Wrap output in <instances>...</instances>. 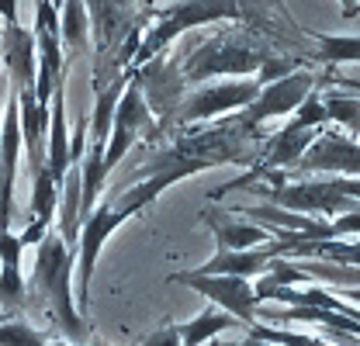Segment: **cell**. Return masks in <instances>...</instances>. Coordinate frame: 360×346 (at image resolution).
Returning <instances> with one entry per match:
<instances>
[{
    "label": "cell",
    "mask_w": 360,
    "mask_h": 346,
    "mask_svg": "<svg viewBox=\"0 0 360 346\" xmlns=\"http://www.w3.org/2000/svg\"><path fill=\"white\" fill-rule=\"evenodd\" d=\"M73 246H66L52 229L42 236L39 243V253H35V270H32V288L42 295L66 343L80 346L87 340V322L77 308V298H73Z\"/></svg>",
    "instance_id": "6da1fadb"
},
{
    "label": "cell",
    "mask_w": 360,
    "mask_h": 346,
    "mask_svg": "<svg viewBox=\"0 0 360 346\" xmlns=\"http://www.w3.org/2000/svg\"><path fill=\"white\" fill-rule=\"evenodd\" d=\"M270 49L257 45L253 39H246L243 32H232V35H212L208 42L194 45L180 66V77L184 84H205V80H215V77H257V70L267 63Z\"/></svg>",
    "instance_id": "7a4b0ae2"
},
{
    "label": "cell",
    "mask_w": 360,
    "mask_h": 346,
    "mask_svg": "<svg viewBox=\"0 0 360 346\" xmlns=\"http://www.w3.org/2000/svg\"><path fill=\"white\" fill-rule=\"evenodd\" d=\"M246 11H250V0H180L174 7L160 11L156 25L142 35V42H135V66H142L146 59L163 52L184 32H191L198 25H215V21H229V18H243Z\"/></svg>",
    "instance_id": "3957f363"
},
{
    "label": "cell",
    "mask_w": 360,
    "mask_h": 346,
    "mask_svg": "<svg viewBox=\"0 0 360 346\" xmlns=\"http://www.w3.org/2000/svg\"><path fill=\"white\" fill-rule=\"evenodd\" d=\"M264 191L267 205L298 212V215H315V218H329V215H343L354 212L360 198V184L357 177H329V180H281L270 187H257V194Z\"/></svg>",
    "instance_id": "277c9868"
},
{
    "label": "cell",
    "mask_w": 360,
    "mask_h": 346,
    "mask_svg": "<svg viewBox=\"0 0 360 346\" xmlns=\"http://www.w3.org/2000/svg\"><path fill=\"white\" fill-rule=\"evenodd\" d=\"M156 129H160V125H156L153 111H149L146 101H142L139 80H135V73H129V84H125L122 97H118V104H115L111 132H108V142H104V153H101V173H104V180H108L111 170L129 156V149H132L146 132L153 135Z\"/></svg>",
    "instance_id": "5b68a950"
},
{
    "label": "cell",
    "mask_w": 360,
    "mask_h": 346,
    "mask_svg": "<svg viewBox=\"0 0 360 346\" xmlns=\"http://www.w3.org/2000/svg\"><path fill=\"white\" fill-rule=\"evenodd\" d=\"M167 284H184L191 291H198L201 298L222 308L225 315H232L243 329H250L260 312V302H257V291H253V281L246 277H232V274H194V270H177L167 277Z\"/></svg>",
    "instance_id": "8992f818"
},
{
    "label": "cell",
    "mask_w": 360,
    "mask_h": 346,
    "mask_svg": "<svg viewBox=\"0 0 360 346\" xmlns=\"http://www.w3.org/2000/svg\"><path fill=\"white\" fill-rule=\"evenodd\" d=\"M257 90H260L257 77L201 84L194 94L180 97L170 125H198V122H212V118H222V115H236V111H243L257 97Z\"/></svg>",
    "instance_id": "52a82bcc"
},
{
    "label": "cell",
    "mask_w": 360,
    "mask_h": 346,
    "mask_svg": "<svg viewBox=\"0 0 360 346\" xmlns=\"http://www.w3.org/2000/svg\"><path fill=\"white\" fill-rule=\"evenodd\" d=\"M315 86H322V80L315 77L312 70H291V73H284V77H277V80L260 86L257 97L243 111H236V122L260 132V125L270 122V118H288Z\"/></svg>",
    "instance_id": "ba28073f"
},
{
    "label": "cell",
    "mask_w": 360,
    "mask_h": 346,
    "mask_svg": "<svg viewBox=\"0 0 360 346\" xmlns=\"http://www.w3.org/2000/svg\"><path fill=\"white\" fill-rule=\"evenodd\" d=\"M302 173H333V177H357L360 149L354 135H343L336 129H319L302 160L295 163Z\"/></svg>",
    "instance_id": "9c48e42d"
},
{
    "label": "cell",
    "mask_w": 360,
    "mask_h": 346,
    "mask_svg": "<svg viewBox=\"0 0 360 346\" xmlns=\"http://www.w3.org/2000/svg\"><path fill=\"white\" fill-rule=\"evenodd\" d=\"M45 170L59 187L70 170V132H66V80L56 84L49 97V129H45Z\"/></svg>",
    "instance_id": "30bf717a"
},
{
    "label": "cell",
    "mask_w": 360,
    "mask_h": 346,
    "mask_svg": "<svg viewBox=\"0 0 360 346\" xmlns=\"http://www.w3.org/2000/svg\"><path fill=\"white\" fill-rule=\"evenodd\" d=\"M0 59L18 90L35 86V35L21 28V21H7L0 28Z\"/></svg>",
    "instance_id": "8fae6325"
},
{
    "label": "cell",
    "mask_w": 360,
    "mask_h": 346,
    "mask_svg": "<svg viewBox=\"0 0 360 346\" xmlns=\"http://www.w3.org/2000/svg\"><path fill=\"white\" fill-rule=\"evenodd\" d=\"M274 257H281L277 239H267L264 246H250V250H215V257L194 267V274H232V277L253 281L257 274H264V267Z\"/></svg>",
    "instance_id": "7c38bea8"
},
{
    "label": "cell",
    "mask_w": 360,
    "mask_h": 346,
    "mask_svg": "<svg viewBox=\"0 0 360 346\" xmlns=\"http://www.w3.org/2000/svg\"><path fill=\"white\" fill-rule=\"evenodd\" d=\"M201 222L212 229L219 250H250V246H264L270 239V232L264 225L246 222V218H236L232 212H219V208H205Z\"/></svg>",
    "instance_id": "4fadbf2b"
},
{
    "label": "cell",
    "mask_w": 360,
    "mask_h": 346,
    "mask_svg": "<svg viewBox=\"0 0 360 346\" xmlns=\"http://www.w3.org/2000/svg\"><path fill=\"white\" fill-rule=\"evenodd\" d=\"M21 239L11 232V225H0V308L18 312L25 305V274H21Z\"/></svg>",
    "instance_id": "5bb4252c"
},
{
    "label": "cell",
    "mask_w": 360,
    "mask_h": 346,
    "mask_svg": "<svg viewBox=\"0 0 360 346\" xmlns=\"http://www.w3.org/2000/svg\"><path fill=\"white\" fill-rule=\"evenodd\" d=\"M257 319H267V322H277V326H291V322L326 326L340 340L347 336L350 346H357V333H360V319L340 315V312H326V308H295V305H288V308H274V312H257Z\"/></svg>",
    "instance_id": "9a60e30c"
},
{
    "label": "cell",
    "mask_w": 360,
    "mask_h": 346,
    "mask_svg": "<svg viewBox=\"0 0 360 346\" xmlns=\"http://www.w3.org/2000/svg\"><path fill=\"white\" fill-rule=\"evenodd\" d=\"M239 322L232 319V315H225L222 308H205L201 315H194L191 322H184L177 326V336H180V346H205L212 343L215 336H222L225 329H236Z\"/></svg>",
    "instance_id": "2e32d148"
},
{
    "label": "cell",
    "mask_w": 360,
    "mask_h": 346,
    "mask_svg": "<svg viewBox=\"0 0 360 346\" xmlns=\"http://www.w3.org/2000/svg\"><path fill=\"white\" fill-rule=\"evenodd\" d=\"M322 108H326V122L329 125H343L347 135L357 139L360 129V101H357V90H329L322 94Z\"/></svg>",
    "instance_id": "e0dca14e"
},
{
    "label": "cell",
    "mask_w": 360,
    "mask_h": 346,
    "mask_svg": "<svg viewBox=\"0 0 360 346\" xmlns=\"http://www.w3.org/2000/svg\"><path fill=\"white\" fill-rule=\"evenodd\" d=\"M90 32V18L84 0H63L59 7V42H66L70 49H84Z\"/></svg>",
    "instance_id": "ac0fdd59"
},
{
    "label": "cell",
    "mask_w": 360,
    "mask_h": 346,
    "mask_svg": "<svg viewBox=\"0 0 360 346\" xmlns=\"http://www.w3.org/2000/svg\"><path fill=\"white\" fill-rule=\"evenodd\" d=\"M315 59L326 66H343L360 59L357 35H315Z\"/></svg>",
    "instance_id": "d6986e66"
},
{
    "label": "cell",
    "mask_w": 360,
    "mask_h": 346,
    "mask_svg": "<svg viewBox=\"0 0 360 346\" xmlns=\"http://www.w3.org/2000/svg\"><path fill=\"white\" fill-rule=\"evenodd\" d=\"M56 198H59V187L52 184L49 170L45 167L32 170V218L52 225V218H56Z\"/></svg>",
    "instance_id": "ffe728a7"
},
{
    "label": "cell",
    "mask_w": 360,
    "mask_h": 346,
    "mask_svg": "<svg viewBox=\"0 0 360 346\" xmlns=\"http://www.w3.org/2000/svg\"><path fill=\"white\" fill-rule=\"evenodd\" d=\"M49 343V336H45V329H35L32 322H25V319H4L0 322V346H45Z\"/></svg>",
    "instance_id": "44dd1931"
},
{
    "label": "cell",
    "mask_w": 360,
    "mask_h": 346,
    "mask_svg": "<svg viewBox=\"0 0 360 346\" xmlns=\"http://www.w3.org/2000/svg\"><path fill=\"white\" fill-rule=\"evenodd\" d=\"M253 340H267L274 346H329L322 340H315L312 333H298V329H274V326H264V322H253L246 329Z\"/></svg>",
    "instance_id": "7402d4cb"
},
{
    "label": "cell",
    "mask_w": 360,
    "mask_h": 346,
    "mask_svg": "<svg viewBox=\"0 0 360 346\" xmlns=\"http://www.w3.org/2000/svg\"><path fill=\"white\" fill-rule=\"evenodd\" d=\"M288 122L298 125V129H326V125H329V122H326V108H322V90H319V86L288 115Z\"/></svg>",
    "instance_id": "603a6c76"
},
{
    "label": "cell",
    "mask_w": 360,
    "mask_h": 346,
    "mask_svg": "<svg viewBox=\"0 0 360 346\" xmlns=\"http://www.w3.org/2000/svg\"><path fill=\"white\" fill-rule=\"evenodd\" d=\"M139 346H180V336H177V326H163L156 333H149L146 340Z\"/></svg>",
    "instance_id": "cb8c5ba5"
},
{
    "label": "cell",
    "mask_w": 360,
    "mask_h": 346,
    "mask_svg": "<svg viewBox=\"0 0 360 346\" xmlns=\"http://www.w3.org/2000/svg\"><path fill=\"white\" fill-rule=\"evenodd\" d=\"M340 4H343L347 18H350V21H357V0H340Z\"/></svg>",
    "instance_id": "d4e9b609"
},
{
    "label": "cell",
    "mask_w": 360,
    "mask_h": 346,
    "mask_svg": "<svg viewBox=\"0 0 360 346\" xmlns=\"http://www.w3.org/2000/svg\"><path fill=\"white\" fill-rule=\"evenodd\" d=\"M219 346V343H215ZM236 346H274V343H267V340H253V336H246L243 343H236Z\"/></svg>",
    "instance_id": "484cf974"
},
{
    "label": "cell",
    "mask_w": 360,
    "mask_h": 346,
    "mask_svg": "<svg viewBox=\"0 0 360 346\" xmlns=\"http://www.w3.org/2000/svg\"><path fill=\"white\" fill-rule=\"evenodd\" d=\"M4 319H11V312H4V308H0V322H4Z\"/></svg>",
    "instance_id": "4316f807"
},
{
    "label": "cell",
    "mask_w": 360,
    "mask_h": 346,
    "mask_svg": "<svg viewBox=\"0 0 360 346\" xmlns=\"http://www.w3.org/2000/svg\"><path fill=\"white\" fill-rule=\"evenodd\" d=\"M52 4H56V7H63V0H52Z\"/></svg>",
    "instance_id": "83f0119b"
}]
</instances>
